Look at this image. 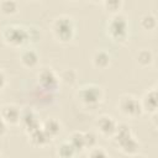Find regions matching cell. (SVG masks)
I'll use <instances>...</instances> for the list:
<instances>
[{
	"label": "cell",
	"instance_id": "cell-15",
	"mask_svg": "<svg viewBox=\"0 0 158 158\" xmlns=\"http://www.w3.org/2000/svg\"><path fill=\"white\" fill-rule=\"evenodd\" d=\"M42 128L46 131V133H47L51 138H54L56 136L59 135V132H60V130H62V125H60V122H59L58 120H56V118H48V120L43 123Z\"/></svg>",
	"mask_w": 158,
	"mask_h": 158
},
{
	"label": "cell",
	"instance_id": "cell-2",
	"mask_svg": "<svg viewBox=\"0 0 158 158\" xmlns=\"http://www.w3.org/2000/svg\"><path fill=\"white\" fill-rule=\"evenodd\" d=\"M107 35L116 43L126 42L128 37V22L122 14H114L107 22Z\"/></svg>",
	"mask_w": 158,
	"mask_h": 158
},
{
	"label": "cell",
	"instance_id": "cell-8",
	"mask_svg": "<svg viewBox=\"0 0 158 158\" xmlns=\"http://www.w3.org/2000/svg\"><path fill=\"white\" fill-rule=\"evenodd\" d=\"M0 116L7 123V126H16L21 121V110L14 104H6L1 106Z\"/></svg>",
	"mask_w": 158,
	"mask_h": 158
},
{
	"label": "cell",
	"instance_id": "cell-25",
	"mask_svg": "<svg viewBox=\"0 0 158 158\" xmlns=\"http://www.w3.org/2000/svg\"><path fill=\"white\" fill-rule=\"evenodd\" d=\"M6 131H7V123H6V122L1 118V116H0V138L6 135Z\"/></svg>",
	"mask_w": 158,
	"mask_h": 158
},
{
	"label": "cell",
	"instance_id": "cell-29",
	"mask_svg": "<svg viewBox=\"0 0 158 158\" xmlns=\"http://www.w3.org/2000/svg\"><path fill=\"white\" fill-rule=\"evenodd\" d=\"M0 156H1V152H0Z\"/></svg>",
	"mask_w": 158,
	"mask_h": 158
},
{
	"label": "cell",
	"instance_id": "cell-26",
	"mask_svg": "<svg viewBox=\"0 0 158 158\" xmlns=\"http://www.w3.org/2000/svg\"><path fill=\"white\" fill-rule=\"evenodd\" d=\"M5 85H6V75H5V73L0 69V90H2V89L5 88Z\"/></svg>",
	"mask_w": 158,
	"mask_h": 158
},
{
	"label": "cell",
	"instance_id": "cell-24",
	"mask_svg": "<svg viewBox=\"0 0 158 158\" xmlns=\"http://www.w3.org/2000/svg\"><path fill=\"white\" fill-rule=\"evenodd\" d=\"M88 156H90V157H109V153L102 147H93V148H90Z\"/></svg>",
	"mask_w": 158,
	"mask_h": 158
},
{
	"label": "cell",
	"instance_id": "cell-11",
	"mask_svg": "<svg viewBox=\"0 0 158 158\" xmlns=\"http://www.w3.org/2000/svg\"><path fill=\"white\" fill-rule=\"evenodd\" d=\"M20 122L22 123V126L25 127V130H26L27 133H30L31 131H33V130L41 127V125H40V118H38L37 115H36L33 111H31V110H27V111H25L23 114L21 112V121H20Z\"/></svg>",
	"mask_w": 158,
	"mask_h": 158
},
{
	"label": "cell",
	"instance_id": "cell-6",
	"mask_svg": "<svg viewBox=\"0 0 158 158\" xmlns=\"http://www.w3.org/2000/svg\"><path fill=\"white\" fill-rule=\"evenodd\" d=\"M117 107L118 110L127 117H131V118H135V117H138L142 115V106H141V102L137 98H135L133 95H122L120 99H118V102H117Z\"/></svg>",
	"mask_w": 158,
	"mask_h": 158
},
{
	"label": "cell",
	"instance_id": "cell-21",
	"mask_svg": "<svg viewBox=\"0 0 158 158\" xmlns=\"http://www.w3.org/2000/svg\"><path fill=\"white\" fill-rule=\"evenodd\" d=\"M104 7L106 11L114 14H118L122 5H123V0H102Z\"/></svg>",
	"mask_w": 158,
	"mask_h": 158
},
{
	"label": "cell",
	"instance_id": "cell-1",
	"mask_svg": "<svg viewBox=\"0 0 158 158\" xmlns=\"http://www.w3.org/2000/svg\"><path fill=\"white\" fill-rule=\"evenodd\" d=\"M115 138V142L117 143L120 151H122L125 154L135 156L139 149V143L132 135L130 127L126 123L117 125V128L112 136Z\"/></svg>",
	"mask_w": 158,
	"mask_h": 158
},
{
	"label": "cell",
	"instance_id": "cell-3",
	"mask_svg": "<svg viewBox=\"0 0 158 158\" xmlns=\"http://www.w3.org/2000/svg\"><path fill=\"white\" fill-rule=\"evenodd\" d=\"M2 40L11 47H21L28 42L27 27L19 25H9L2 28Z\"/></svg>",
	"mask_w": 158,
	"mask_h": 158
},
{
	"label": "cell",
	"instance_id": "cell-13",
	"mask_svg": "<svg viewBox=\"0 0 158 158\" xmlns=\"http://www.w3.org/2000/svg\"><path fill=\"white\" fill-rule=\"evenodd\" d=\"M28 137H30V141H31V143H32L33 146H40V147L46 146V144L52 139V138L46 133V131H44L42 127H38V128L31 131V132L28 133Z\"/></svg>",
	"mask_w": 158,
	"mask_h": 158
},
{
	"label": "cell",
	"instance_id": "cell-27",
	"mask_svg": "<svg viewBox=\"0 0 158 158\" xmlns=\"http://www.w3.org/2000/svg\"><path fill=\"white\" fill-rule=\"evenodd\" d=\"M0 109H1V102H0Z\"/></svg>",
	"mask_w": 158,
	"mask_h": 158
},
{
	"label": "cell",
	"instance_id": "cell-20",
	"mask_svg": "<svg viewBox=\"0 0 158 158\" xmlns=\"http://www.w3.org/2000/svg\"><path fill=\"white\" fill-rule=\"evenodd\" d=\"M139 23H141V27H142L143 30H146V31H152V30H154L156 26H157V19H156V16L152 15V14H146V15H143V16L141 17Z\"/></svg>",
	"mask_w": 158,
	"mask_h": 158
},
{
	"label": "cell",
	"instance_id": "cell-10",
	"mask_svg": "<svg viewBox=\"0 0 158 158\" xmlns=\"http://www.w3.org/2000/svg\"><path fill=\"white\" fill-rule=\"evenodd\" d=\"M142 111L147 114H156L157 112V90L156 88H152L147 90L143 95V98L139 100Z\"/></svg>",
	"mask_w": 158,
	"mask_h": 158
},
{
	"label": "cell",
	"instance_id": "cell-22",
	"mask_svg": "<svg viewBox=\"0 0 158 158\" xmlns=\"http://www.w3.org/2000/svg\"><path fill=\"white\" fill-rule=\"evenodd\" d=\"M59 81H63L68 85H72L77 81V72L74 69H64L59 74Z\"/></svg>",
	"mask_w": 158,
	"mask_h": 158
},
{
	"label": "cell",
	"instance_id": "cell-7",
	"mask_svg": "<svg viewBox=\"0 0 158 158\" xmlns=\"http://www.w3.org/2000/svg\"><path fill=\"white\" fill-rule=\"evenodd\" d=\"M58 83H59V78L51 68H43L38 73V84L42 86V89L48 91L56 90Z\"/></svg>",
	"mask_w": 158,
	"mask_h": 158
},
{
	"label": "cell",
	"instance_id": "cell-19",
	"mask_svg": "<svg viewBox=\"0 0 158 158\" xmlns=\"http://www.w3.org/2000/svg\"><path fill=\"white\" fill-rule=\"evenodd\" d=\"M57 154L59 157H63V158H69V157H74L77 154V152H75V149L73 148V146L68 141H64L58 146Z\"/></svg>",
	"mask_w": 158,
	"mask_h": 158
},
{
	"label": "cell",
	"instance_id": "cell-9",
	"mask_svg": "<svg viewBox=\"0 0 158 158\" xmlns=\"http://www.w3.org/2000/svg\"><path fill=\"white\" fill-rule=\"evenodd\" d=\"M117 125L118 123L116 122V120L109 115H101L96 121V128L104 137H112L117 128Z\"/></svg>",
	"mask_w": 158,
	"mask_h": 158
},
{
	"label": "cell",
	"instance_id": "cell-4",
	"mask_svg": "<svg viewBox=\"0 0 158 158\" xmlns=\"http://www.w3.org/2000/svg\"><path fill=\"white\" fill-rule=\"evenodd\" d=\"M52 31H53L54 37L58 41L69 42L70 40H73L74 33H75V26H74L73 19L67 15L57 17L53 22Z\"/></svg>",
	"mask_w": 158,
	"mask_h": 158
},
{
	"label": "cell",
	"instance_id": "cell-5",
	"mask_svg": "<svg viewBox=\"0 0 158 158\" xmlns=\"http://www.w3.org/2000/svg\"><path fill=\"white\" fill-rule=\"evenodd\" d=\"M77 96L83 105L88 107H95L102 101L104 93L101 88L95 84H85L80 86V89L77 93Z\"/></svg>",
	"mask_w": 158,
	"mask_h": 158
},
{
	"label": "cell",
	"instance_id": "cell-17",
	"mask_svg": "<svg viewBox=\"0 0 158 158\" xmlns=\"http://www.w3.org/2000/svg\"><path fill=\"white\" fill-rule=\"evenodd\" d=\"M19 11V4L16 0H1L0 12L5 16H12Z\"/></svg>",
	"mask_w": 158,
	"mask_h": 158
},
{
	"label": "cell",
	"instance_id": "cell-28",
	"mask_svg": "<svg viewBox=\"0 0 158 158\" xmlns=\"http://www.w3.org/2000/svg\"><path fill=\"white\" fill-rule=\"evenodd\" d=\"M93 1H99V0H93Z\"/></svg>",
	"mask_w": 158,
	"mask_h": 158
},
{
	"label": "cell",
	"instance_id": "cell-12",
	"mask_svg": "<svg viewBox=\"0 0 158 158\" xmlns=\"http://www.w3.org/2000/svg\"><path fill=\"white\" fill-rule=\"evenodd\" d=\"M38 59H40L38 53L35 49L27 48V49H23L21 52V54H20V62H21V64L23 67H26V68H30V69L31 68H35L38 64Z\"/></svg>",
	"mask_w": 158,
	"mask_h": 158
},
{
	"label": "cell",
	"instance_id": "cell-30",
	"mask_svg": "<svg viewBox=\"0 0 158 158\" xmlns=\"http://www.w3.org/2000/svg\"><path fill=\"white\" fill-rule=\"evenodd\" d=\"M72 1H74V0H72Z\"/></svg>",
	"mask_w": 158,
	"mask_h": 158
},
{
	"label": "cell",
	"instance_id": "cell-23",
	"mask_svg": "<svg viewBox=\"0 0 158 158\" xmlns=\"http://www.w3.org/2000/svg\"><path fill=\"white\" fill-rule=\"evenodd\" d=\"M84 141H85V149H90L96 144V136L93 132H84Z\"/></svg>",
	"mask_w": 158,
	"mask_h": 158
},
{
	"label": "cell",
	"instance_id": "cell-14",
	"mask_svg": "<svg viewBox=\"0 0 158 158\" xmlns=\"http://www.w3.org/2000/svg\"><path fill=\"white\" fill-rule=\"evenodd\" d=\"M93 65L98 69H105L110 65V62H111V57L110 54L104 51V49H99L96 51L94 54H93Z\"/></svg>",
	"mask_w": 158,
	"mask_h": 158
},
{
	"label": "cell",
	"instance_id": "cell-18",
	"mask_svg": "<svg viewBox=\"0 0 158 158\" xmlns=\"http://www.w3.org/2000/svg\"><path fill=\"white\" fill-rule=\"evenodd\" d=\"M136 59H137V63H138L141 67L146 68V67H149V65L153 63V54H152V52L148 51V49H142V51L138 52Z\"/></svg>",
	"mask_w": 158,
	"mask_h": 158
},
{
	"label": "cell",
	"instance_id": "cell-16",
	"mask_svg": "<svg viewBox=\"0 0 158 158\" xmlns=\"http://www.w3.org/2000/svg\"><path fill=\"white\" fill-rule=\"evenodd\" d=\"M68 142L73 146V148L75 149V152H80L83 149H85V141H84V132L80 131H75L73 133H70V136L68 137Z\"/></svg>",
	"mask_w": 158,
	"mask_h": 158
}]
</instances>
